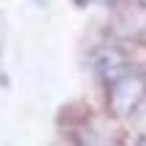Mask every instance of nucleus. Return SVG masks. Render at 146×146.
Returning <instances> with one entry per match:
<instances>
[{
    "mask_svg": "<svg viewBox=\"0 0 146 146\" xmlns=\"http://www.w3.org/2000/svg\"><path fill=\"white\" fill-rule=\"evenodd\" d=\"M143 92H146V81L141 76H133V73L119 76L111 87V108L116 114H130L133 108H138Z\"/></svg>",
    "mask_w": 146,
    "mask_h": 146,
    "instance_id": "nucleus-1",
    "label": "nucleus"
},
{
    "mask_svg": "<svg viewBox=\"0 0 146 146\" xmlns=\"http://www.w3.org/2000/svg\"><path fill=\"white\" fill-rule=\"evenodd\" d=\"M138 146H146V135H143V138H141V141H138Z\"/></svg>",
    "mask_w": 146,
    "mask_h": 146,
    "instance_id": "nucleus-2",
    "label": "nucleus"
}]
</instances>
